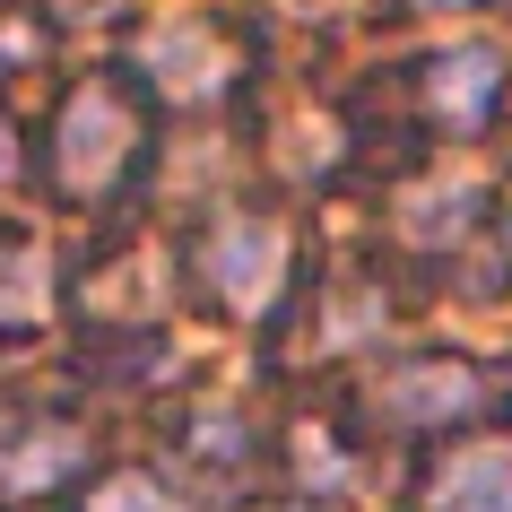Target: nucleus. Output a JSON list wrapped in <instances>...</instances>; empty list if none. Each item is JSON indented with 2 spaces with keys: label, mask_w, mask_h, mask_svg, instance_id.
I'll return each mask as SVG.
<instances>
[{
  "label": "nucleus",
  "mask_w": 512,
  "mask_h": 512,
  "mask_svg": "<svg viewBox=\"0 0 512 512\" xmlns=\"http://www.w3.org/2000/svg\"><path fill=\"white\" fill-rule=\"evenodd\" d=\"M495 79H504V53L495 44H452V53L434 61V113L443 122H486V96H495Z\"/></svg>",
  "instance_id": "6"
},
{
  "label": "nucleus",
  "mask_w": 512,
  "mask_h": 512,
  "mask_svg": "<svg viewBox=\"0 0 512 512\" xmlns=\"http://www.w3.org/2000/svg\"><path fill=\"white\" fill-rule=\"evenodd\" d=\"M209 278H217V296H226V304L270 313V304H278V278H287V235H278L270 217H217Z\"/></svg>",
  "instance_id": "1"
},
{
  "label": "nucleus",
  "mask_w": 512,
  "mask_h": 512,
  "mask_svg": "<svg viewBox=\"0 0 512 512\" xmlns=\"http://www.w3.org/2000/svg\"><path fill=\"white\" fill-rule=\"evenodd\" d=\"M469 209H478V183H469V174H452V183L408 191V200H400V226H408L417 243H443V235H452V226H460Z\"/></svg>",
  "instance_id": "8"
},
{
  "label": "nucleus",
  "mask_w": 512,
  "mask_h": 512,
  "mask_svg": "<svg viewBox=\"0 0 512 512\" xmlns=\"http://www.w3.org/2000/svg\"><path fill=\"white\" fill-rule=\"evenodd\" d=\"M139 53H148L157 87L191 96V105H200V96H217V87H226V70H235V61H226V44H209V27H191V18L148 27V44H139Z\"/></svg>",
  "instance_id": "3"
},
{
  "label": "nucleus",
  "mask_w": 512,
  "mask_h": 512,
  "mask_svg": "<svg viewBox=\"0 0 512 512\" xmlns=\"http://www.w3.org/2000/svg\"><path fill=\"white\" fill-rule=\"evenodd\" d=\"M122 157H131V113H122V96L79 87L70 113H61V183L70 191H105Z\"/></svg>",
  "instance_id": "2"
},
{
  "label": "nucleus",
  "mask_w": 512,
  "mask_h": 512,
  "mask_svg": "<svg viewBox=\"0 0 512 512\" xmlns=\"http://www.w3.org/2000/svg\"><path fill=\"white\" fill-rule=\"evenodd\" d=\"M18 53H27V35H18V27H0V61H18Z\"/></svg>",
  "instance_id": "13"
},
{
  "label": "nucleus",
  "mask_w": 512,
  "mask_h": 512,
  "mask_svg": "<svg viewBox=\"0 0 512 512\" xmlns=\"http://www.w3.org/2000/svg\"><path fill=\"white\" fill-rule=\"evenodd\" d=\"M9 157H18V148H9V131H0V183H9Z\"/></svg>",
  "instance_id": "14"
},
{
  "label": "nucleus",
  "mask_w": 512,
  "mask_h": 512,
  "mask_svg": "<svg viewBox=\"0 0 512 512\" xmlns=\"http://www.w3.org/2000/svg\"><path fill=\"white\" fill-rule=\"evenodd\" d=\"M382 408L400 426H443V417H469L478 408V374L469 365H417V374L382 382Z\"/></svg>",
  "instance_id": "4"
},
{
  "label": "nucleus",
  "mask_w": 512,
  "mask_h": 512,
  "mask_svg": "<svg viewBox=\"0 0 512 512\" xmlns=\"http://www.w3.org/2000/svg\"><path fill=\"white\" fill-rule=\"evenodd\" d=\"M70 460H79V434H70V426H18V434H0V486H9V495L61 486V478H70Z\"/></svg>",
  "instance_id": "7"
},
{
  "label": "nucleus",
  "mask_w": 512,
  "mask_h": 512,
  "mask_svg": "<svg viewBox=\"0 0 512 512\" xmlns=\"http://www.w3.org/2000/svg\"><path fill=\"white\" fill-rule=\"evenodd\" d=\"M417 9H478V0H417Z\"/></svg>",
  "instance_id": "15"
},
{
  "label": "nucleus",
  "mask_w": 512,
  "mask_h": 512,
  "mask_svg": "<svg viewBox=\"0 0 512 512\" xmlns=\"http://www.w3.org/2000/svg\"><path fill=\"white\" fill-rule=\"evenodd\" d=\"M304 478H330V486H339L348 469H339V452H330V443H313V434H304Z\"/></svg>",
  "instance_id": "11"
},
{
  "label": "nucleus",
  "mask_w": 512,
  "mask_h": 512,
  "mask_svg": "<svg viewBox=\"0 0 512 512\" xmlns=\"http://www.w3.org/2000/svg\"><path fill=\"white\" fill-rule=\"evenodd\" d=\"M434 512H512V443H478L434 478Z\"/></svg>",
  "instance_id": "5"
},
{
  "label": "nucleus",
  "mask_w": 512,
  "mask_h": 512,
  "mask_svg": "<svg viewBox=\"0 0 512 512\" xmlns=\"http://www.w3.org/2000/svg\"><path fill=\"white\" fill-rule=\"evenodd\" d=\"M61 9H70V18H105L113 0H61Z\"/></svg>",
  "instance_id": "12"
},
{
  "label": "nucleus",
  "mask_w": 512,
  "mask_h": 512,
  "mask_svg": "<svg viewBox=\"0 0 512 512\" xmlns=\"http://www.w3.org/2000/svg\"><path fill=\"white\" fill-rule=\"evenodd\" d=\"M87 512H183V504H174V495H165L157 478H113Z\"/></svg>",
  "instance_id": "10"
},
{
  "label": "nucleus",
  "mask_w": 512,
  "mask_h": 512,
  "mask_svg": "<svg viewBox=\"0 0 512 512\" xmlns=\"http://www.w3.org/2000/svg\"><path fill=\"white\" fill-rule=\"evenodd\" d=\"M44 313V252L9 243L0 252V322H35Z\"/></svg>",
  "instance_id": "9"
}]
</instances>
